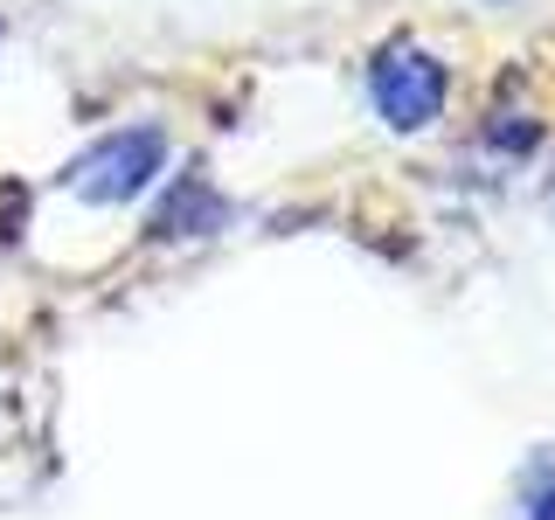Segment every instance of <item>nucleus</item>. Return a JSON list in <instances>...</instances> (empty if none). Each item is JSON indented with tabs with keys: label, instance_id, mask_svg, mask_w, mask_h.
<instances>
[{
	"label": "nucleus",
	"instance_id": "7ed1b4c3",
	"mask_svg": "<svg viewBox=\"0 0 555 520\" xmlns=\"http://www.w3.org/2000/svg\"><path fill=\"white\" fill-rule=\"evenodd\" d=\"M230 222V208H222V195L202 181V173H181L173 181V195L153 208V236H208Z\"/></svg>",
	"mask_w": 555,
	"mask_h": 520
},
{
	"label": "nucleus",
	"instance_id": "20e7f679",
	"mask_svg": "<svg viewBox=\"0 0 555 520\" xmlns=\"http://www.w3.org/2000/svg\"><path fill=\"white\" fill-rule=\"evenodd\" d=\"M514 520H555V451L520 472V493H514Z\"/></svg>",
	"mask_w": 555,
	"mask_h": 520
},
{
	"label": "nucleus",
	"instance_id": "f257e3e1",
	"mask_svg": "<svg viewBox=\"0 0 555 520\" xmlns=\"http://www.w3.org/2000/svg\"><path fill=\"white\" fill-rule=\"evenodd\" d=\"M167 167V132L160 126H126V132H104L91 153L69 160V195L91 202V208H118L139 202Z\"/></svg>",
	"mask_w": 555,
	"mask_h": 520
},
{
	"label": "nucleus",
	"instance_id": "f03ea898",
	"mask_svg": "<svg viewBox=\"0 0 555 520\" xmlns=\"http://www.w3.org/2000/svg\"><path fill=\"white\" fill-rule=\"evenodd\" d=\"M369 98H375V118L389 132H424L444 118V98H451V77L430 49L416 42H382L369 56Z\"/></svg>",
	"mask_w": 555,
	"mask_h": 520
}]
</instances>
